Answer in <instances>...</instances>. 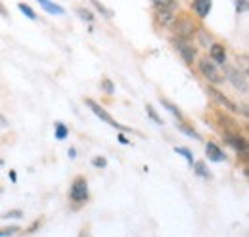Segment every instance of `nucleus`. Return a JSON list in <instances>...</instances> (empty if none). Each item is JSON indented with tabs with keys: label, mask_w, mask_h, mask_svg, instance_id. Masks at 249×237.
I'll return each mask as SVG.
<instances>
[{
	"label": "nucleus",
	"mask_w": 249,
	"mask_h": 237,
	"mask_svg": "<svg viewBox=\"0 0 249 237\" xmlns=\"http://www.w3.org/2000/svg\"><path fill=\"white\" fill-rule=\"evenodd\" d=\"M6 126H8V118L0 113V128H6Z\"/></svg>",
	"instance_id": "obj_33"
},
{
	"label": "nucleus",
	"mask_w": 249,
	"mask_h": 237,
	"mask_svg": "<svg viewBox=\"0 0 249 237\" xmlns=\"http://www.w3.org/2000/svg\"><path fill=\"white\" fill-rule=\"evenodd\" d=\"M19 226H4V228H0V237H14L19 234Z\"/></svg>",
	"instance_id": "obj_22"
},
{
	"label": "nucleus",
	"mask_w": 249,
	"mask_h": 237,
	"mask_svg": "<svg viewBox=\"0 0 249 237\" xmlns=\"http://www.w3.org/2000/svg\"><path fill=\"white\" fill-rule=\"evenodd\" d=\"M0 218H2V220H19V218H23V210H21V208H14V210L4 212Z\"/></svg>",
	"instance_id": "obj_20"
},
{
	"label": "nucleus",
	"mask_w": 249,
	"mask_h": 237,
	"mask_svg": "<svg viewBox=\"0 0 249 237\" xmlns=\"http://www.w3.org/2000/svg\"><path fill=\"white\" fill-rule=\"evenodd\" d=\"M173 46H175V50L180 54V58L184 59V63H188V65H194V63H196V59H197V50L194 48V44H192L190 40L175 36V38H173Z\"/></svg>",
	"instance_id": "obj_4"
},
{
	"label": "nucleus",
	"mask_w": 249,
	"mask_h": 237,
	"mask_svg": "<svg viewBox=\"0 0 249 237\" xmlns=\"http://www.w3.org/2000/svg\"><path fill=\"white\" fill-rule=\"evenodd\" d=\"M92 165L96 167V169H106V167H107V159L98 155V157H94L92 159Z\"/></svg>",
	"instance_id": "obj_28"
},
{
	"label": "nucleus",
	"mask_w": 249,
	"mask_h": 237,
	"mask_svg": "<svg viewBox=\"0 0 249 237\" xmlns=\"http://www.w3.org/2000/svg\"><path fill=\"white\" fill-rule=\"evenodd\" d=\"M171 29L175 31V34H177L178 38L190 40V38L196 34L197 27H196V25H194V21H192V19H188V17H175V21H173Z\"/></svg>",
	"instance_id": "obj_5"
},
{
	"label": "nucleus",
	"mask_w": 249,
	"mask_h": 237,
	"mask_svg": "<svg viewBox=\"0 0 249 237\" xmlns=\"http://www.w3.org/2000/svg\"><path fill=\"white\" fill-rule=\"evenodd\" d=\"M196 34H197V42L203 46V48H209L211 44H213V38H211V34H209V31L205 29H197L196 31Z\"/></svg>",
	"instance_id": "obj_14"
},
{
	"label": "nucleus",
	"mask_w": 249,
	"mask_h": 237,
	"mask_svg": "<svg viewBox=\"0 0 249 237\" xmlns=\"http://www.w3.org/2000/svg\"><path fill=\"white\" fill-rule=\"evenodd\" d=\"M197 69L201 73V77L209 83V85H222L224 83V75L218 71V65L209 58H201L197 61Z\"/></svg>",
	"instance_id": "obj_2"
},
{
	"label": "nucleus",
	"mask_w": 249,
	"mask_h": 237,
	"mask_svg": "<svg viewBox=\"0 0 249 237\" xmlns=\"http://www.w3.org/2000/svg\"><path fill=\"white\" fill-rule=\"evenodd\" d=\"M92 4L96 6V10H98V12H102V14L106 16V17H111V16H113V12H111V10H107L106 6H102V4L98 2V0H92Z\"/></svg>",
	"instance_id": "obj_27"
},
{
	"label": "nucleus",
	"mask_w": 249,
	"mask_h": 237,
	"mask_svg": "<svg viewBox=\"0 0 249 237\" xmlns=\"http://www.w3.org/2000/svg\"><path fill=\"white\" fill-rule=\"evenodd\" d=\"M192 167H194V172H196L197 176L205 178V180H209V178H211V172H209V169H207V165H205L203 161H196Z\"/></svg>",
	"instance_id": "obj_15"
},
{
	"label": "nucleus",
	"mask_w": 249,
	"mask_h": 237,
	"mask_svg": "<svg viewBox=\"0 0 249 237\" xmlns=\"http://www.w3.org/2000/svg\"><path fill=\"white\" fill-rule=\"evenodd\" d=\"M152 2L157 10H171L173 12L177 8V0H152Z\"/></svg>",
	"instance_id": "obj_19"
},
{
	"label": "nucleus",
	"mask_w": 249,
	"mask_h": 237,
	"mask_svg": "<svg viewBox=\"0 0 249 237\" xmlns=\"http://www.w3.org/2000/svg\"><path fill=\"white\" fill-rule=\"evenodd\" d=\"M0 193H2V187H0Z\"/></svg>",
	"instance_id": "obj_38"
},
{
	"label": "nucleus",
	"mask_w": 249,
	"mask_h": 237,
	"mask_svg": "<svg viewBox=\"0 0 249 237\" xmlns=\"http://www.w3.org/2000/svg\"><path fill=\"white\" fill-rule=\"evenodd\" d=\"M236 12L238 14L248 12V0H236Z\"/></svg>",
	"instance_id": "obj_29"
},
{
	"label": "nucleus",
	"mask_w": 249,
	"mask_h": 237,
	"mask_svg": "<svg viewBox=\"0 0 249 237\" xmlns=\"http://www.w3.org/2000/svg\"><path fill=\"white\" fill-rule=\"evenodd\" d=\"M146 113H148V117L152 118V120H154L156 124H163V118L157 115V111L154 109V107H152V105H150V103L146 105Z\"/></svg>",
	"instance_id": "obj_24"
},
{
	"label": "nucleus",
	"mask_w": 249,
	"mask_h": 237,
	"mask_svg": "<svg viewBox=\"0 0 249 237\" xmlns=\"http://www.w3.org/2000/svg\"><path fill=\"white\" fill-rule=\"evenodd\" d=\"M79 237H92V234H90V228H89V226H85V228L79 232Z\"/></svg>",
	"instance_id": "obj_31"
},
{
	"label": "nucleus",
	"mask_w": 249,
	"mask_h": 237,
	"mask_svg": "<svg viewBox=\"0 0 249 237\" xmlns=\"http://www.w3.org/2000/svg\"><path fill=\"white\" fill-rule=\"evenodd\" d=\"M10 180H12V182H18V174H16V170H10Z\"/></svg>",
	"instance_id": "obj_35"
},
{
	"label": "nucleus",
	"mask_w": 249,
	"mask_h": 237,
	"mask_svg": "<svg viewBox=\"0 0 249 237\" xmlns=\"http://www.w3.org/2000/svg\"><path fill=\"white\" fill-rule=\"evenodd\" d=\"M209 59H211V61H215L217 65H224V63H228L224 44H220V42H213V44L209 46Z\"/></svg>",
	"instance_id": "obj_8"
},
{
	"label": "nucleus",
	"mask_w": 249,
	"mask_h": 237,
	"mask_svg": "<svg viewBox=\"0 0 249 237\" xmlns=\"http://www.w3.org/2000/svg\"><path fill=\"white\" fill-rule=\"evenodd\" d=\"M48 14H58V16H62L63 14V8L62 6H58V4H54V2H50V0H36Z\"/></svg>",
	"instance_id": "obj_13"
},
{
	"label": "nucleus",
	"mask_w": 249,
	"mask_h": 237,
	"mask_svg": "<svg viewBox=\"0 0 249 237\" xmlns=\"http://www.w3.org/2000/svg\"><path fill=\"white\" fill-rule=\"evenodd\" d=\"M2 165H4V161H2V159H0V167H2Z\"/></svg>",
	"instance_id": "obj_37"
},
{
	"label": "nucleus",
	"mask_w": 249,
	"mask_h": 237,
	"mask_svg": "<svg viewBox=\"0 0 249 237\" xmlns=\"http://www.w3.org/2000/svg\"><path fill=\"white\" fill-rule=\"evenodd\" d=\"M77 14H79V17L81 19H85V21H92L94 16L89 12V10H85V8H77Z\"/></svg>",
	"instance_id": "obj_26"
},
{
	"label": "nucleus",
	"mask_w": 249,
	"mask_h": 237,
	"mask_svg": "<svg viewBox=\"0 0 249 237\" xmlns=\"http://www.w3.org/2000/svg\"><path fill=\"white\" fill-rule=\"evenodd\" d=\"M18 8H19V10L29 17V19H36V14L33 12L31 6H27V4H23V2H19V4H18Z\"/></svg>",
	"instance_id": "obj_25"
},
{
	"label": "nucleus",
	"mask_w": 249,
	"mask_h": 237,
	"mask_svg": "<svg viewBox=\"0 0 249 237\" xmlns=\"http://www.w3.org/2000/svg\"><path fill=\"white\" fill-rule=\"evenodd\" d=\"M0 16H2V17H8V12H6V8H4L2 4H0Z\"/></svg>",
	"instance_id": "obj_36"
},
{
	"label": "nucleus",
	"mask_w": 249,
	"mask_h": 237,
	"mask_svg": "<svg viewBox=\"0 0 249 237\" xmlns=\"http://www.w3.org/2000/svg\"><path fill=\"white\" fill-rule=\"evenodd\" d=\"M175 153H178V155H182L184 159L188 161V165H194V155H192V151L188 148H182V146H177L175 148Z\"/></svg>",
	"instance_id": "obj_23"
},
{
	"label": "nucleus",
	"mask_w": 249,
	"mask_h": 237,
	"mask_svg": "<svg viewBox=\"0 0 249 237\" xmlns=\"http://www.w3.org/2000/svg\"><path fill=\"white\" fill-rule=\"evenodd\" d=\"M224 79L238 90L240 94H248L249 90L248 69H238V67H232V65L224 63Z\"/></svg>",
	"instance_id": "obj_1"
},
{
	"label": "nucleus",
	"mask_w": 249,
	"mask_h": 237,
	"mask_svg": "<svg viewBox=\"0 0 249 237\" xmlns=\"http://www.w3.org/2000/svg\"><path fill=\"white\" fill-rule=\"evenodd\" d=\"M207 94H209V96H211V98H213L217 103H220L224 109H228V111H234V113H238V111H240V107H238V105H236V103H234L230 98H226V96H224L220 90L215 88L213 85H209V86H207Z\"/></svg>",
	"instance_id": "obj_7"
},
{
	"label": "nucleus",
	"mask_w": 249,
	"mask_h": 237,
	"mask_svg": "<svg viewBox=\"0 0 249 237\" xmlns=\"http://www.w3.org/2000/svg\"><path fill=\"white\" fill-rule=\"evenodd\" d=\"M89 197H90V193H89V182H87V178L77 176L71 182V189H69V199H71V203L83 205V203L89 201Z\"/></svg>",
	"instance_id": "obj_3"
},
{
	"label": "nucleus",
	"mask_w": 249,
	"mask_h": 237,
	"mask_svg": "<svg viewBox=\"0 0 249 237\" xmlns=\"http://www.w3.org/2000/svg\"><path fill=\"white\" fill-rule=\"evenodd\" d=\"M211 8H213V0H194V2H192V10H194L196 16L201 17V19H205V17L209 16Z\"/></svg>",
	"instance_id": "obj_11"
},
{
	"label": "nucleus",
	"mask_w": 249,
	"mask_h": 237,
	"mask_svg": "<svg viewBox=\"0 0 249 237\" xmlns=\"http://www.w3.org/2000/svg\"><path fill=\"white\" fill-rule=\"evenodd\" d=\"M54 136H56V140H60V142H63V140L69 136V128L63 124L62 120H58V122L54 124Z\"/></svg>",
	"instance_id": "obj_16"
},
{
	"label": "nucleus",
	"mask_w": 249,
	"mask_h": 237,
	"mask_svg": "<svg viewBox=\"0 0 249 237\" xmlns=\"http://www.w3.org/2000/svg\"><path fill=\"white\" fill-rule=\"evenodd\" d=\"M67 155H69V159H75V157H77V149H75V148H69Z\"/></svg>",
	"instance_id": "obj_34"
},
{
	"label": "nucleus",
	"mask_w": 249,
	"mask_h": 237,
	"mask_svg": "<svg viewBox=\"0 0 249 237\" xmlns=\"http://www.w3.org/2000/svg\"><path fill=\"white\" fill-rule=\"evenodd\" d=\"M175 17H177V16H175L171 10H157L156 8V19L163 27H171L173 21H175Z\"/></svg>",
	"instance_id": "obj_12"
},
{
	"label": "nucleus",
	"mask_w": 249,
	"mask_h": 237,
	"mask_svg": "<svg viewBox=\"0 0 249 237\" xmlns=\"http://www.w3.org/2000/svg\"><path fill=\"white\" fill-rule=\"evenodd\" d=\"M205 155H207L209 161H213V163H222V161L228 159L226 153L218 148L215 142H207V146H205Z\"/></svg>",
	"instance_id": "obj_10"
},
{
	"label": "nucleus",
	"mask_w": 249,
	"mask_h": 237,
	"mask_svg": "<svg viewBox=\"0 0 249 237\" xmlns=\"http://www.w3.org/2000/svg\"><path fill=\"white\" fill-rule=\"evenodd\" d=\"M159 102H161V105H163L167 111H171V113L178 118V120H182V118H184V117H182V111H180V109H178L175 103H171V102H169V100H165V98H159Z\"/></svg>",
	"instance_id": "obj_17"
},
{
	"label": "nucleus",
	"mask_w": 249,
	"mask_h": 237,
	"mask_svg": "<svg viewBox=\"0 0 249 237\" xmlns=\"http://www.w3.org/2000/svg\"><path fill=\"white\" fill-rule=\"evenodd\" d=\"M85 102H87V105L90 107V111H92L94 115H96L98 118H102V120H104L106 124H109V126H113V128H117V130H128L126 126L119 124V122H117L115 118L111 117V115H109V113H107V111H106V109H104V107H102L100 103H96L92 98H87Z\"/></svg>",
	"instance_id": "obj_6"
},
{
	"label": "nucleus",
	"mask_w": 249,
	"mask_h": 237,
	"mask_svg": "<svg viewBox=\"0 0 249 237\" xmlns=\"http://www.w3.org/2000/svg\"><path fill=\"white\" fill-rule=\"evenodd\" d=\"M177 126H178V130H180V132H184V134H186V136H190V138H194V140H201V138H199V134H197V132H196V130H194L190 124H186L184 120H180Z\"/></svg>",
	"instance_id": "obj_18"
},
{
	"label": "nucleus",
	"mask_w": 249,
	"mask_h": 237,
	"mask_svg": "<svg viewBox=\"0 0 249 237\" xmlns=\"http://www.w3.org/2000/svg\"><path fill=\"white\" fill-rule=\"evenodd\" d=\"M226 144L236 149L238 155H244V157L248 155V142H246L244 136H240V134H226Z\"/></svg>",
	"instance_id": "obj_9"
},
{
	"label": "nucleus",
	"mask_w": 249,
	"mask_h": 237,
	"mask_svg": "<svg viewBox=\"0 0 249 237\" xmlns=\"http://www.w3.org/2000/svg\"><path fill=\"white\" fill-rule=\"evenodd\" d=\"M100 88L104 90L106 94H109V96H111V94L115 92V85H113V81H111V79H107V77H104V79L100 81Z\"/></svg>",
	"instance_id": "obj_21"
},
{
	"label": "nucleus",
	"mask_w": 249,
	"mask_h": 237,
	"mask_svg": "<svg viewBox=\"0 0 249 237\" xmlns=\"http://www.w3.org/2000/svg\"><path fill=\"white\" fill-rule=\"evenodd\" d=\"M117 138H119V142H121V144H123V146H128V144H130V140H128V138H126V136H124V134H119V136H117Z\"/></svg>",
	"instance_id": "obj_32"
},
{
	"label": "nucleus",
	"mask_w": 249,
	"mask_h": 237,
	"mask_svg": "<svg viewBox=\"0 0 249 237\" xmlns=\"http://www.w3.org/2000/svg\"><path fill=\"white\" fill-rule=\"evenodd\" d=\"M38 226H42V220H35L31 226H29V230H27V234H35L36 230H38Z\"/></svg>",
	"instance_id": "obj_30"
}]
</instances>
